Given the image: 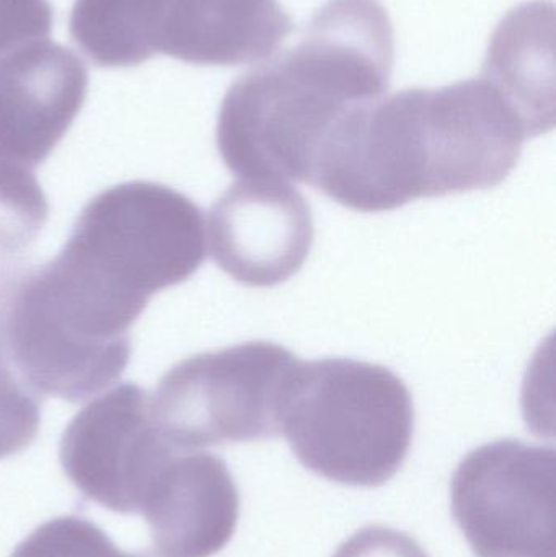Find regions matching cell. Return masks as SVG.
<instances>
[{"instance_id":"16","label":"cell","mask_w":556,"mask_h":557,"mask_svg":"<svg viewBox=\"0 0 556 557\" xmlns=\"http://www.w3.org/2000/svg\"><path fill=\"white\" fill-rule=\"evenodd\" d=\"M10 557H159L156 553H126L95 523L77 516L49 520L26 536Z\"/></svg>"},{"instance_id":"15","label":"cell","mask_w":556,"mask_h":557,"mask_svg":"<svg viewBox=\"0 0 556 557\" xmlns=\"http://www.w3.org/2000/svg\"><path fill=\"white\" fill-rule=\"evenodd\" d=\"M49 218L35 170L0 162V253H18L38 238Z\"/></svg>"},{"instance_id":"10","label":"cell","mask_w":556,"mask_h":557,"mask_svg":"<svg viewBox=\"0 0 556 557\" xmlns=\"http://www.w3.org/2000/svg\"><path fill=\"white\" fill-rule=\"evenodd\" d=\"M84 62L33 41L0 58V162L35 170L74 123L87 97Z\"/></svg>"},{"instance_id":"6","label":"cell","mask_w":556,"mask_h":557,"mask_svg":"<svg viewBox=\"0 0 556 557\" xmlns=\"http://www.w3.org/2000/svg\"><path fill=\"white\" fill-rule=\"evenodd\" d=\"M64 248L114 287L149 304L153 294L188 281L205 263V214L170 186L121 183L82 209Z\"/></svg>"},{"instance_id":"18","label":"cell","mask_w":556,"mask_h":557,"mask_svg":"<svg viewBox=\"0 0 556 557\" xmlns=\"http://www.w3.org/2000/svg\"><path fill=\"white\" fill-rule=\"evenodd\" d=\"M52 9L48 0H0V58L49 35Z\"/></svg>"},{"instance_id":"4","label":"cell","mask_w":556,"mask_h":557,"mask_svg":"<svg viewBox=\"0 0 556 557\" xmlns=\"http://www.w3.org/2000/svg\"><path fill=\"white\" fill-rule=\"evenodd\" d=\"M413 432L410 389L387 367L345 357L300 360L281 435L307 470L343 486H382L404 467Z\"/></svg>"},{"instance_id":"12","label":"cell","mask_w":556,"mask_h":557,"mask_svg":"<svg viewBox=\"0 0 556 557\" xmlns=\"http://www.w3.org/2000/svg\"><path fill=\"white\" fill-rule=\"evenodd\" d=\"M293 28L277 0H170L157 52L189 64H250L273 54Z\"/></svg>"},{"instance_id":"3","label":"cell","mask_w":556,"mask_h":557,"mask_svg":"<svg viewBox=\"0 0 556 557\" xmlns=\"http://www.w3.org/2000/svg\"><path fill=\"white\" fill-rule=\"evenodd\" d=\"M0 297V336L16 372L38 395L72 405L123 375L131 326L147 307L64 250L7 278Z\"/></svg>"},{"instance_id":"7","label":"cell","mask_w":556,"mask_h":557,"mask_svg":"<svg viewBox=\"0 0 556 557\" xmlns=\"http://www.w3.org/2000/svg\"><path fill=\"white\" fill-rule=\"evenodd\" d=\"M554 486V448L490 442L454 473V520L477 557H555Z\"/></svg>"},{"instance_id":"2","label":"cell","mask_w":556,"mask_h":557,"mask_svg":"<svg viewBox=\"0 0 556 557\" xmlns=\"http://www.w3.org/2000/svg\"><path fill=\"white\" fill-rule=\"evenodd\" d=\"M531 129L486 77L410 88L359 111L322 160L313 188L358 212L498 186Z\"/></svg>"},{"instance_id":"13","label":"cell","mask_w":556,"mask_h":557,"mask_svg":"<svg viewBox=\"0 0 556 557\" xmlns=\"http://www.w3.org/2000/svg\"><path fill=\"white\" fill-rule=\"evenodd\" d=\"M554 5L532 2L512 10L490 42L483 77L524 116L532 137L555 124Z\"/></svg>"},{"instance_id":"5","label":"cell","mask_w":556,"mask_h":557,"mask_svg":"<svg viewBox=\"0 0 556 557\" xmlns=\"http://www.w3.org/2000/svg\"><path fill=\"white\" fill-rule=\"evenodd\" d=\"M299 363L270 341L196 354L173 366L150 396L156 424L182 450L280 437Z\"/></svg>"},{"instance_id":"9","label":"cell","mask_w":556,"mask_h":557,"mask_svg":"<svg viewBox=\"0 0 556 557\" xmlns=\"http://www.w3.org/2000/svg\"><path fill=\"white\" fill-rule=\"evenodd\" d=\"M209 251L247 287H276L302 270L313 247L312 209L289 183L240 180L209 211Z\"/></svg>"},{"instance_id":"1","label":"cell","mask_w":556,"mask_h":557,"mask_svg":"<svg viewBox=\"0 0 556 557\" xmlns=\"http://www.w3.org/2000/svg\"><path fill=\"white\" fill-rule=\"evenodd\" d=\"M394 28L379 0H329L294 48L234 82L215 143L240 180L307 183L343 121L384 98Z\"/></svg>"},{"instance_id":"14","label":"cell","mask_w":556,"mask_h":557,"mask_svg":"<svg viewBox=\"0 0 556 557\" xmlns=\"http://www.w3.org/2000/svg\"><path fill=\"white\" fill-rule=\"evenodd\" d=\"M170 0H75L71 35L103 67H129L159 54Z\"/></svg>"},{"instance_id":"17","label":"cell","mask_w":556,"mask_h":557,"mask_svg":"<svg viewBox=\"0 0 556 557\" xmlns=\"http://www.w3.org/2000/svg\"><path fill=\"white\" fill-rule=\"evenodd\" d=\"M42 396L20 376L0 336V460L20 454L35 441Z\"/></svg>"},{"instance_id":"11","label":"cell","mask_w":556,"mask_h":557,"mask_svg":"<svg viewBox=\"0 0 556 557\" xmlns=\"http://www.w3.org/2000/svg\"><path fill=\"white\" fill-rule=\"evenodd\" d=\"M140 516L157 556L211 557L234 539L237 484L218 455L178 448L153 480Z\"/></svg>"},{"instance_id":"19","label":"cell","mask_w":556,"mask_h":557,"mask_svg":"<svg viewBox=\"0 0 556 557\" xmlns=\"http://www.w3.org/2000/svg\"><path fill=\"white\" fill-rule=\"evenodd\" d=\"M333 557H430L417 540L387 527H366L346 540Z\"/></svg>"},{"instance_id":"8","label":"cell","mask_w":556,"mask_h":557,"mask_svg":"<svg viewBox=\"0 0 556 557\" xmlns=\"http://www.w3.org/2000/svg\"><path fill=\"white\" fill-rule=\"evenodd\" d=\"M175 450L156 424L149 393L121 383L69 422L59 457L85 499L111 512L140 516L153 480Z\"/></svg>"}]
</instances>
